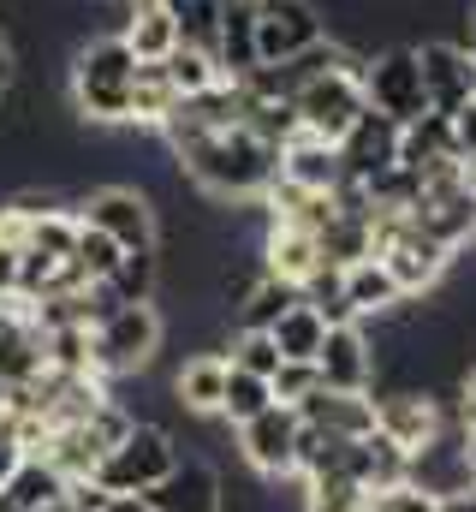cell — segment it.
I'll list each match as a JSON object with an SVG mask.
<instances>
[{
	"label": "cell",
	"instance_id": "d4e9b609",
	"mask_svg": "<svg viewBox=\"0 0 476 512\" xmlns=\"http://www.w3.org/2000/svg\"><path fill=\"white\" fill-rule=\"evenodd\" d=\"M298 298H304L298 286H286V280H274V274H256V280L238 292V304H233L238 334H268V328L298 304Z\"/></svg>",
	"mask_w": 476,
	"mask_h": 512
},
{
	"label": "cell",
	"instance_id": "5b68a950",
	"mask_svg": "<svg viewBox=\"0 0 476 512\" xmlns=\"http://www.w3.org/2000/svg\"><path fill=\"white\" fill-rule=\"evenodd\" d=\"M375 262L393 274V286L405 292V298H423V292H435L441 286V274H447V262L453 251L447 245H435L405 209H393V215H375Z\"/></svg>",
	"mask_w": 476,
	"mask_h": 512
},
{
	"label": "cell",
	"instance_id": "ba28073f",
	"mask_svg": "<svg viewBox=\"0 0 476 512\" xmlns=\"http://www.w3.org/2000/svg\"><path fill=\"white\" fill-rule=\"evenodd\" d=\"M363 102L369 114L393 120V126H411L417 114H429V96H423V72H417V48H381L363 60Z\"/></svg>",
	"mask_w": 476,
	"mask_h": 512
},
{
	"label": "cell",
	"instance_id": "4316f807",
	"mask_svg": "<svg viewBox=\"0 0 476 512\" xmlns=\"http://www.w3.org/2000/svg\"><path fill=\"white\" fill-rule=\"evenodd\" d=\"M0 495H6L18 512H42V507H54V501L66 495V477H60L42 453H24V465L6 477V489H0Z\"/></svg>",
	"mask_w": 476,
	"mask_h": 512
},
{
	"label": "cell",
	"instance_id": "7402d4cb",
	"mask_svg": "<svg viewBox=\"0 0 476 512\" xmlns=\"http://www.w3.org/2000/svg\"><path fill=\"white\" fill-rule=\"evenodd\" d=\"M340 298H346V310H352L357 322L363 316H393L399 304H405V292L393 286V274L375 262V256H357L340 268Z\"/></svg>",
	"mask_w": 476,
	"mask_h": 512
},
{
	"label": "cell",
	"instance_id": "ee69618b",
	"mask_svg": "<svg viewBox=\"0 0 476 512\" xmlns=\"http://www.w3.org/2000/svg\"><path fill=\"white\" fill-rule=\"evenodd\" d=\"M0 512H18V507H12V501H6V495H0Z\"/></svg>",
	"mask_w": 476,
	"mask_h": 512
},
{
	"label": "cell",
	"instance_id": "6da1fadb",
	"mask_svg": "<svg viewBox=\"0 0 476 512\" xmlns=\"http://www.w3.org/2000/svg\"><path fill=\"white\" fill-rule=\"evenodd\" d=\"M185 179L197 191H209L215 203H262L268 185L280 179V143H268L250 120L233 126H203L191 108L173 102V114L161 120Z\"/></svg>",
	"mask_w": 476,
	"mask_h": 512
},
{
	"label": "cell",
	"instance_id": "52a82bcc",
	"mask_svg": "<svg viewBox=\"0 0 476 512\" xmlns=\"http://www.w3.org/2000/svg\"><path fill=\"white\" fill-rule=\"evenodd\" d=\"M173 465H179V447H173V435H167L161 423H131L114 447L102 453V465H96V483H102L108 495H149V489H155V483H161Z\"/></svg>",
	"mask_w": 476,
	"mask_h": 512
},
{
	"label": "cell",
	"instance_id": "30bf717a",
	"mask_svg": "<svg viewBox=\"0 0 476 512\" xmlns=\"http://www.w3.org/2000/svg\"><path fill=\"white\" fill-rule=\"evenodd\" d=\"M298 441H304V417L292 405H268L250 423H238V453L256 477H292L298 471Z\"/></svg>",
	"mask_w": 476,
	"mask_h": 512
},
{
	"label": "cell",
	"instance_id": "83f0119b",
	"mask_svg": "<svg viewBox=\"0 0 476 512\" xmlns=\"http://www.w3.org/2000/svg\"><path fill=\"white\" fill-rule=\"evenodd\" d=\"M161 66H167V84H173V96H179V102H191V96H203V90L227 84V78H221V66H215V54H209V48H191V42H179Z\"/></svg>",
	"mask_w": 476,
	"mask_h": 512
},
{
	"label": "cell",
	"instance_id": "60d3db41",
	"mask_svg": "<svg viewBox=\"0 0 476 512\" xmlns=\"http://www.w3.org/2000/svg\"><path fill=\"white\" fill-rule=\"evenodd\" d=\"M102 512H155V507H149V495H108Z\"/></svg>",
	"mask_w": 476,
	"mask_h": 512
},
{
	"label": "cell",
	"instance_id": "484cf974",
	"mask_svg": "<svg viewBox=\"0 0 476 512\" xmlns=\"http://www.w3.org/2000/svg\"><path fill=\"white\" fill-rule=\"evenodd\" d=\"M268 340L280 346L286 364H316V352H322V340H328V316H322L310 298H298V304L268 328Z\"/></svg>",
	"mask_w": 476,
	"mask_h": 512
},
{
	"label": "cell",
	"instance_id": "8992f818",
	"mask_svg": "<svg viewBox=\"0 0 476 512\" xmlns=\"http://www.w3.org/2000/svg\"><path fill=\"white\" fill-rule=\"evenodd\" d=\"M363 60H346V66H334V72H316L310 84H298L292 96H286V108H292V120L298 131H310V137H322V143H340L346 131L369 114V102H363Z\"/></svg>",
	"mask_w": 476,
	"mask_h": 512
},
{
	"label": "cell",
	"instance_id": "cb8c5ba5",
	"mask_svg": "<svg viewBox=\"0 0 476 512\" xmlns=\"http://www.w3.org/2000/svg\"><path fill=\"white\" fill-rule=\"evenodd\" d=\"M125 48L137 60H167L179 48V24H173V6L167 0H131L125 6Z\"/></svg>",
	"mask_w": 476,
	"mask_h": 512
},
{
	"label": "cell",
	"instance_id": "2e32d148",
	"mask_svg": "<svg viewBox=\"0 0 476 512\" xmlns=\"http://www.w3.org/2000/svg\"><path fill=\"white\" fill-rule=\"evenodd\" d=\"M48 364H42V328H36V310L24 298H0V393L6 387L36 382Z\"/></svg>",
	"mask_w": 476,
	"mask_h": 512
},
{
	"label": "cell",
	"instance_id": "9c48e42d",
	"mask_svg": "<svg viewBox=\"0 0 476 512\" xmlns=\"http://www.w3.org/2000/svg\"><path fill=\"white\" fill-rule=\"evenodd\" d=\"M84 227H96L102 239H114L119 251H155V203H149V191H137V185H102V191H90L78 209H72Z\"/></svg>",
	"mask_w": 476,
	"mask_h": 512
},
{
	"label": "cell",
	"instance_id": "277c9868",
	"mask_svg": "<svg viewBox=\"0 0 476 512\" xmlns=\"http://www.w3.org/2000/svg\"><path fill=\"white\" fill-rule=\"evenodd\" d=\"M161 334H167V322H161L155 298L149 304H114V310H102L90 322V364H96V376L114 382V376L149 370L155 352H161Z\"/></svg>",
	"mask_w": 476,
	"mask_h": 512
},
{
	"label": "cell",
	"instance_id": "d6986e66",
	"mask_svg": "<svg viewBox=\"0 0 476 512\" xmlns=\"http://www.w3.org/2000/svg\"><path fill=\"white\" fill-rule=\"evenodd\" d=\"M304 417V429L316 435H340V441H357L375 429V393H334V387H316L310 399L292 405Z\"/></svg>",
	"mask_w": 476,
	"mask_h": 512
},
{
	"label": "cell",
	"instance_id": "74e56055",
	"mask_svg": "<svg viewBox=\"0 0 476 512\" xmlns=\"http://www.w3.org/2000/svg\"><path fill=\"white\" fill-rule=\"evenodd\" d=\"M459 429H476V370H465L459 382Z\"/></svg>",
	"mask_w": 476,
	"mask_h": 512
},
{
	"label": "cell",
	"instance_id": "5bb4252c",
	"mask_svg": "<svg viewBox=\"0 0 476 512\" xmlns=\"http://www.w3.org/2000/svg\"><path fill=\"white\" fill-rule=\"evenodd\" d=\"M340 161H346V185L369 191L399 167V126L381 114H363L346 137H340Z\"/></svg>",
	"mask_w": 476,
	"mask_h": 512
},
{
	"label": "cell",
	"instance_id": "9a60e30c",
	"mask_svg": "<svg viewBox=\"0 0 476 512\" xmlns=\"http://www.w3.org/2000/svg\"><path fill=\"white\" fill-rule=\"evenodd\" d=\"M316 376L334 393H375V346H369V334L357 322L328 328V340L316 352Z\"/></svg>",
	"mask_w": 476,
	"mask_h": 512
},
{
	"label": "cell",
	"instance_id": "7a4b0ae2",
	"mask_svg": "<svg viewBox=\"0 0 476 512\" xmlns=\"http://www.w3.org/2000/svg\"><path fill=\"white\" fill-rule=\"evenodd\" d=\"M137 102V54L125 36H90L72 54V108L90 126H125Z\"/></svg>",
	"mask_w": 476,
	"mask_h": 512
},
{
	"label": "cell",
	"instance_id": "4fadbf2b",
	"mask_svg": "<svg viewBox=\"0 0 476 512\" xmlns=\"http://www.w3.org/2000/svg\"><path fill=\"white\" fill-rule=\"evenodd\" d=\"M417 72H423V96L435 114H459L476 96V54L465 42H423Z\"/></svg>",
	"mask_w": 476,
	"mask_h": 512
},
{
	"label": "cell",
	"instance_id": "f35d334b",
	"mask_svg": "<svg viewBox=\"0 0 476 512\" xmlns=\"http://www.w3.org/2000/svg\"><path fill=\"white\" fill-rule=\"evenodd\" d=\"M441 512H476V483H459L441 495Z\"/></svg>",
	"mask_w": 476,
	"mask_h": 512
},
{
	"label": "cell",
	"instance_id": "f1b7e54d",
	"mask_svg": "<svg viewBox=\"0 0 476 512\" xmlns=\"http://www.w3.org/2000/svg\"><path fill=\"white\" fill-rule=\"evenodd\" d=\"M274 405V387H268V376H250V370H238V364H227V393H221V417L227 423H250L256 411H268Z\"/></svg>",
	"mask_w": 476,
	"mask_h": 512
},
{
	"label": "cell",
	"instance_id": "ac0fdd59",
	"mask_svg": "<svg viewBox=\"0 0 476 512\" xmlns=\"http://www.w3.org/2000/svg\"><path fill=\"white\" fill-rule=\"evenodd\" d=\"M280 185H298V191H340L346 185V161H340V143H322L310 131H292L280 143Z\"/></svg>",
	"mask_w": 476,
	"mask_h": 512
},
{
	"label": "cell",
	"instance_id": "e0dca14e",
	"mask_svg": "<svg viewBox=\"0 0 476 512\" xmlns=\"http://www.w3.org/2000/svg\"><path fill=\"white\" fill-rule=\"evenodd\" d=\"M262 274H274V280L310 292V286L328 274V262H322V239H316L310 227L268 221V239H262Z\"/></svg>",
	"mask_w": 476,
	"mask_h": 512
},
{
	"label": "cell",
	"instance_id": "3957f363",
	"mask_svg": "<svg viewBox=\"0 0 476 512\" xmlns=\"http://www.w3.org/2000/svg\"><path fill=\"white\" fill-rule=\"evenodd\" d=\"M405 215L447 251L476 239V179L465 173V161H441L429 173H417V191L405 203Z\"/></svg>",
	"mask_w": 476,
	"mask_h": 512
},
{
	"label": "cell",
	"instance_id": "8d00e7d4",
	"mask_svg": "<svg viewBox=\"0 0 476 512\" xmlns=\"http://www.w3.org/2000/svg\"><path fill=\"white\" fill-rule=\"evenodd\" d=\"M66 501H72L78 512H102L108 507V489H102L96 477H78V483H66Z\"/></svg>",
	"mask_w": 476,
	"mask_h": 512
},
{
	"label": "cell",
	"instance_id": "b9f144b4",
	"mask_svg": "<svg viewBox=\"0 0 476 512\" xmlns=\"http://www.w3.org/2000/svg\"><path fill=\"white\" fill-rule=\"evenodd\" d=\"M459 459H465V477L476 483V429H465V447H459Z\"/></svg>",
	"mask_w": 476,
	"mask_h": 512
},
{
	"label": "cell",
	"instance_id": "836d02e7",
	"mask_svg": "<svg viewBox=\"0 0 476 512\" xmlns=\"http://www.w3.org/2000/svg\"><path fill=\"white\" fill-rule=\"evenodd\" d=\"M227 364H238V370H250V376H268V382H274V370H280L286 358H280V346H274L268 334H238L233 352H227Z\"/></svg>",
	"mask_w": 476,
	"mask_h": 512
},
{
	"label": "cell",
	"instance_id": "603a6c76",
	"mask_svg": "<svg viewBox=\"0 0 476 512\" xmlns=\"http://www.w3.org/2000/svg\"><path fill=\"white\" fill-rule=\"evenodd\" d=\"M221 393H227V352H197L179 364L173 376V405L191 417H221Z\"/></svg>",
	"mask_w": 476,
	"mask_h": 512
},
{
	"label": "cell",
	"instance_id": "f546056e",
	"mask_svg": "<svg viewBox=\"0 0 476 512\" xmlns=\"http://www.w3.org/2000/svg\"><path fill=\"white\" fill-rule=\"evenodd\" d=\"M155 251H131V256H119V268L102 280L108 286V298L114 304H149L155 298Z\"/></svg>",
	"mask_w": 476,
	"mask_h": 512
},
{
	"label": "cell",
	"instance_id": "7c38bea8",
	"mask_svg": "<svg viewBox=\"0 0 476 512\" xmlns=\"http://www.w3.org/2000/svg\"><path fill=\"white\" fill-rule=\"evenodd\" d=\"M375 429L405 447L411 459H423L429 447H441V405L423 393V387H399V393H381L375 399Z\"/></svg>",
	"mask_w": 476,
	"mask_h": 512
},
{
	"label": "cell",
	"instance_id": "e575fe53",
	"mask_svg": "<svg viewBox=\"0 0 476 512\" xmlns=\"http://www.w3.org/2000/svg\"><path fill=\"white\" fill-rule=\"evenodd\" d=\"M268 387H274V399H280V405H298V399H310V393L322 387V376H316V364H280Z\"/></svg>",
	"mask_w": 476,
	"mask_h": 512
},
{
	"label": "cell",
	"instance_id": "1f68e13d",
	"mask_svg": "<svg viewBox=\"0 0 476 512\" xmlns=\"http://www.w3.org/2000/svg\"><path fill=\"white\" fill-rule=\"evenodd\" d=\"M119 256L125 251H119L114 239H102L96 227H84V233H78V251H72V268L84 274V286H102V280L119 268Z\"/></svg>",
	"mask_w": 476,
	"mask_h": 512
},
{
	"label": "cell",
	"instance_id": "7bdbcfd3",
	"mask_svg": "<svg viewBox=\"0 0 476 512\" xmlns=\"http://www.w3.org/2000/svg\"><path fill=\"white\" fill-rule=\"evenodd\" d=\"M42 512H78V507H72V501H66V495H60V501H54V507H42Z\"/></svg>",
	"mask_w": 476,
	"mask_h": 512
},
{
	"label": "cell",
	"instance_id": "ab89813d",
	"mask_svg": "<svg viewBox=\"0 0 476 512\" xmlns=\"http://www.w3.org/2000/svg\"><path fill=\"white\" fill-rule=\"evenodd\" d=\"M12 66H18V60H12V36L0 30V102H6V90H12Z\"/></svg>",
	"mask_w": 476,
	"mask_h": 512
},
{
	"label": "cell",
	"instance_id": "d6a6232c",
	"mask_svg": "<svg viewBox=\"0 0 476 512\" xmlns=\"http://www.w3.org/2000/svg\"><path fill=\"white\" fill-rule=\"evenodd\" d=\"M369 512H441V495L429 483H417V477H399V483L369 495Z\"/></svg>",
	"mask_w": 476,
	"mask_h": 512
},
{
	"label": "cell",
	"instance_id": "8fae6325",
	"mask_svg": "<svg viewBox=\"0 0 476 512\" xmlns=\"http://www.w3.org/2000/svg\"><path fill=\"white\" fill-rule=\"evenodd\" d=\"M250 6H256V54H262V66L298 60L304 48H316L328 36L316 0H250Z\"/></svg>",
	"mask_w": 476,
	"mask_h": 512
},
{
	"label": "cell",
	"instance_id": "44dd1931",
	"mask_svg": "<svg viewBox=\"0 0 476 512\" xmlns=\"http://www.w3.org/2000/svg\"><path fill=\"white\" fill-rule=\"evenodd\" d=\"M215 66L227 84H244L262 54H256V6L250 0H221V18H215Z\"/></svg>",
	"mask_w": 476,
	"mask_h": 512
},
{
	"label": "cell",
	"instance_id": "d590c367",
	"mask_svg": "<svg viewBox=\"0 0 476 512\" xmlns=\"http://www.w3.org/2000/svg\"><path fill=\"white\" fill-rule=\"evenodd\" d=\"M24 453H30V447H24V435H18V417L0 411V489H6V477L24 465Z\"/></svg>",
	"mask_w": 476,
	"mask_h": 512
},
{
	"label": "cell",
	"instance_id": "ffe728a7",
	"mask_svg": "<svg viewBox=\"0 0 476 512\" xmlns=\"http://www.w3.org/2000/svg\"><path fill=\"white\" fill-rule=\"evenodd\" d=\"M221 471L203 465V459H179L155 489H149V507L155 512H221Z\"/></svg>",
	"mask_w": 476,
	"mask_h": 512
},
{
	"label": "cell",
	"instance_id": "4dcf8cb0",
	"mask_svg": "<svg viewBox=\"0 0 476 512\" xmlns=\"http://www.w3.org/2000/svg\"><path fill=\"white\" fill-rule=\"evenodd\" d=\"M304 512H369V489L352 477H316L304 483Z\"/></svg>",
	"mask_w": 476,
	"mask_h": 512
}]
</instances>
